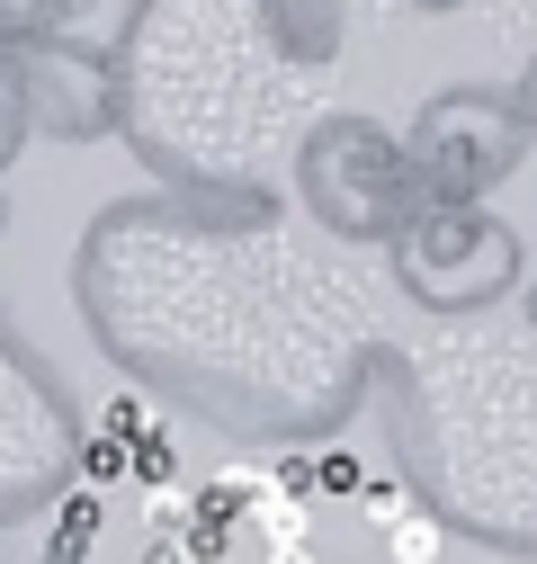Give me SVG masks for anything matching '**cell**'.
Instances as JSON below:
<instances>
[{
	"label": "cell",
	"instance_id": "cell-7",
	"mask_svg": "<svg viewBox=\"0 0 537 564\" xmlns=\"http://www.w3.org/2000/svg\"><path fill=\"white\" fill-rule=\"evenodd\" d=\"M125 457H134V448H125V440H108V431H99V440H90V457H81V466H90V484H117V475H125Z\"/></svg>",
	"mask_w": 537,
	"mask_h": 564
},
{
	"label": "cell",
	"instance_id": "cell-2",
	"mask_svg": "<svg viewBox=\"0 0 537 564\" xmlns=\"http://www.w3.org/2000/svg\"><path fill=\"white\" fill-rule=\"evenodd\" d=\"M197 502H207V484H179V475H162V484H144V520L171 538V529H197Z\"/></svg>",
	"mask_w": 537,
	"mask_h": 564
},
{
	"label": "cell",
	"instance_id": "cell-4",
	"mask_svg": "<svg viewBox=\"0 0 537 564\" xmlns=\"http://www.w3.org/2000/svg\"><path fill=\"white\" fill-rule=\"evenodd\" d=\"M268 484H278V466H260V457H233V466H224V475H216L207 492H216V502H233V511H242V502H260Z\"/></svg>",
	"mask_w": 537,
	"mask_h": 564
},
{
	"label": "cell",
	"instance_id": "cell-3",
	"mask_svg": "<svg viewBox=\"0 0 537 564\" xmlns=\"http://www.w3.org/2000/svg\"><path fill=\"white\" fill-rule=\"evenodd\" d=\"M385 555H394V564H439V555H448V538H439V520H430V511H403V520L385 529Z\"/></svg>",
	"mask_w": 537,
	"mask_h": 564
},
{
	"label": "cell",
	"instance_id": "cell-1",
	"mask_svg": "<svg viewBox=\"0 0 537 564\" xmlns=\"http://www.w3.org/2000/svg\"><path fill=\"white\" fill-rule=\"evenodd\" d=\"M242 520H251L268 546H296V538H314V502H305V492H287V484H268L260 502H242Z\"/></svg>",
	"mask_w": 537,
	"mask_h": 564
},
{
	"label": "cell",
	"instance_id": "cell-8",
	"mask_svg": "<svg viewBox=\"0 0 537 564\" xmlns=\"http://www.w3.org/2000/svg\"><path fill=\"white\" fill-rule=\"evenodd\" d=\"M268 564H314V538H296V546H268Z\"/></svg>",
	"mask_w": 537,
	"mask_h": 564
},
{
	"label": "cell",
	"instance_id": "cell-5",
	"mask_svg": "<svg viewBox=\"0 0 537 564\" xmlns=\"http://www.w3.org/2000/svg\"><path fill=\"white\" fill-rule=\"evenodd\" d=\"M314 492H368V466L350 448H331V457H314Z\"/></svg>",
	"mask_w": 537,
	"mask_h": 564
},
{
	"label": "cell",
	"instance_id": "cell-6",
	"mask_svg": "<svg viewBox=\"0 0 537 564\" xmlns=\"http://www.w3.org/2000/svg\"><path fill=\"white\" fill-rule=\"evenodd\" d=\"M359 511H368L376 529H394L403 511H413V492H403V484H368V492H359Z\"/></svg>",
	"mask_w": 537,
	"mask_h": 564
}]
</instances>
